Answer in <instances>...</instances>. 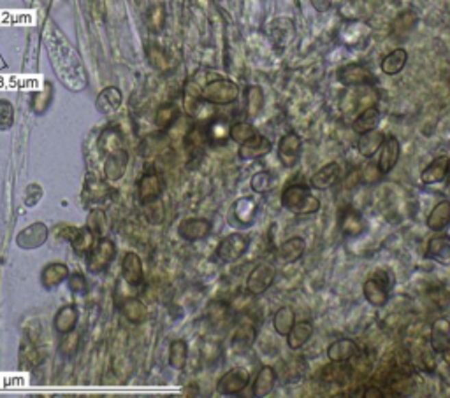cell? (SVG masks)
Instances as JSON below:
<instances>
[{
	"label": "cell",
	"mask_w": 450,
	"mask_h": 398,
	"mask_svg": "<svg viewBox=\"0 0 450 398\" xmlns=\"http://www.w3.org/2000/svg\"><path fill=\"white\" fill-rule=\"evenodd\" d=\"M282 205L288 213L297 214V216H310L321 211V198L310 191L308 186L304 185H290L284 189L282 194Z\"/></svg>",
	"instance_id": "cell-1"
},
{
	"label": "cell",
	"mask_w": 450,
	"mask_h": 398,
	"mask_svg": "<svg viewBox=\"0 0 450 398\" xmlns=\"http://www.w3.org/2000/svg\"><path fill=\"white\" fill-rule=\"evenodd\" d=\"M394 284V279L389 270H377L369 276L368 281L362 284V293L368 304L373 307H384L389 302V291Z\"/></svg>",
	"instance_id": "cell-2"
},
{
	"label": "cell",
	"mask_w": 450,
	"mask_h": 398,
	"mask_svg": "<svg viewBox=\"0 0 450 398\" xmlns=\"http://www.w3.org/2000/svg\"><path fill=\"white\" fill-rule=\"evenodd\" d=\"M240 97V86L231 79L210 81L201 90V98L213 105H229Z\"/></svg>",
	"instance_id": "cell-3"
},
{
	"label": "cell",
	"mask_w": 450,
	"mask_h": 398,
	"mask_svg": "<svg viewBox=\"0 0 450 398\" xmlns=\"http://www.w3.org/2000/svg\"><path fill=\"white\" fill-rule=\"evenodd\" d=\"M248 248H250V237L247 233H229L216 246V258L222 263H234L247 254Z\"/></svg>",
	"instance_id": "cell-4"
},
{
	"label": "cell",
	"mask_w": 450,
	"mask_h": 398,
	"mask_svg": "<svg viewBox=\"0 0 450 398\" xmlns=\"http://www.w3.org/2000/svg\"><path fill=\"white\" fill-rule=\"evenodd\" d=\"M378 93L373 88V85L364 86H352L349 93L341 101V111L343 113H361L364 109L377 105Z\"/></svg>",
	"instance_id": "cell-5"
},
{
	"label": "cell",
	"mask_w": 450,
	"mask_h": 398,
	"mask_svg": "<svg viewBox=\"0 0 450 398\" xmlns=\"http://www.w3.org/2000/svg\"><path fill=\"white\" fill-rule=\"evenodd\" d=\"M250 384V372L243 367H236V369L227 370L222 377L216 382V391L223 397H236V395L243 393Z\"/></svg>",
	"instance_id": "cell-6"
},
{
	"label": "cell",
	"mask_w": 450,
	"mask_h": 398,
	"mask_svg": "<svg viewBox=\"0 0 450 398\" xmlns=\"http://www.w3.org/2000/svg\"><path fill=\"white\" fill-rule=\"evenodd\" d=\"M276 279V269L271 263H259L251 269V272L248 274L247 278V291L253 297H259V295L266 293L273 286Z\"/></svg>",
	"instance_id": "cell-7"
},
{
	"label": "cell",
	"mask_w": 450,
	"mask_h": 398,
	"mask_svg": "<svg viewBox=\"0 0 450 398\" xmlns=\"http://www.w3.org/2000/svg\"><path fill=\"white\" fill-rule=\"evenodd\" d=\"M301 151H303V141H301V137L296 132L285 133L278 141V148H276L278 160L287 169H292V167L297 165V161L301 158Z\"/></svg>",
	"instance_id": "cell-8"
},
{
	"label": "cell",
	"mask_w": 450,
	"mask_h": 398,
	"mask_svg": "<svg viewBox=\"0 0 450 398\" xmlns=\"http://www.w3.org/2000/svg\"><path fill=\"white\" fill-rule=\"evenodd\" d=\"M114 254H116V250H114L113 241L101 237L99 241H95L94 248L88 253V270L94 274L102 272L105 267L110 265Z\"/></svg>",
	"instance_id": "cell-9"
},
{
	"label": "cell",
	"mask_w": 450,
	"mask_h": 398,
	"mask_svg": "<svg viewBox=\"0 0 450 398\" xmlns=\"http://www.w3.org/2000/svg\"><path fill=\"white\" fill-rule=\"evenodd\" d=\"M259 214V205L251 197H240L234 200L231 209V223L240 228H248L255 223Z\"/></svg>",
	"instance_id": "cell-10"
},
{
	"label": "cell",
	"mask_w": 450,
	"mask_h": 398,
	"mask_svg": "<svg viewBox=\"0 0 450 398\" xmlns=\"http://www.w3.org/2000/svg\"><path fill=\"white\" fill-rule=\"evenodd\" d=\"M338 81H340L343 86H364V85H373L375 76L371 70L364 67L361 64H347L338 70L336 74Z\"/></svg>",
	"instance_id": "cell-11"
},
{
	"label": "cell",
	"mask_w": 450,
	"mask_h": 398,
	"mask_svg": "<svg viewBox=\"0 0 450 398\" xmlns=\"http://www.w3.org/2000/svg\"><path fill=\"white\" fill-rule=\"evenodd\" d=\"M273 151V142L269 141L266 135H260V133H255V135L248 139L247 142L240 144V149H238V157L240 160L243 161H253L259 160V158H264L266 155H269Z\"/></svg>",
	"instance_id": "cell-12"
},
{
	"label": "cell",
	"mask_w": 450,
	"mask_h": 398,
	"mask_svg": "<svg viewBox=\"0 0 450 398\" xmlns=\"http://www.w3.org/2000/svg\"><path fill=\"white\" fill-rule=\"evenodd\" d=\"M378 155L380 157H378L377 165L380 172L386 176V174H389L394 167L398 165V160L401 157V142L398 141V137L387 135L384 139V144H382Z\"/></svg>",
	"instance_id": "cell-13"
},
{
	"label": "cell",
	"mask_w": 450,
	"mask_h": 398,
	"mask_svg": "<svg viewBox=\"0 0 450 398\" xmlns=\"http://www.w3.org/2000/svg\"><path fill=\"white\" fill-rule=\"evenodd\" d=\"M211 230H213V225L206 217H188V220H183L178 226L179 237L190 242L206 239Z\"/></svg>",
	"instance_id": "cell-14"
},
{
	"label": "cell",
	"mask_w": 450,
	"mask_h": 398,
	"mask_svg": "<svg viewBox=\"0 0 450 398\" xmlns=\"http://www.w3.org/2000/svg\"><path fill=\"white\" fill-rule=\"evenodd\" d=\"M138 191L141 204H153V202H157L158 198H160V195H162L164 191L162 177L155 172H147L141 177V181H139Z\"/></svg>",
	"instance_id": "cell-15"
},
{
	"label": "cell",
	"mask_w": 450,
	"mask_h": 398,
	"mask_svg": "<svg viewBox=\"0 0 450 398\" xmlns=\"http://www.w3.org/2000/svg\"><path fill=\"white\" fill-rule=\"evenodd\" d=\"M341 177V165L338 161H329L325 163L322 169L316 170L315 174L310 179V185L313 189H318V191H325V189L333 188Z\"/></svg>",
	"instance_id": "cell-16"
},
{
	"label": "cell",
	"mask_w": 450,
	"mask_h": 398,
	"mask_svg": "<svg viewBox=\"0 0 450 398\" xmlns=\"http://www.w3.org/2000/svg\"><path fill=\"white\" fill-rule=\"evenodd\" d=\"M359 353V346L352 339H338V341L331 342L327 346V358L329 362L336 363H347L357 356Z\"/></svg>",
	"instance_id": "cell-17"
},
{
	"label": "cell",
	"mask_w": 450,
	"mask_h": 398,
	"mask_svg": "<svg viewBox=\"0 0 450 398\" xmlns=\"http://www.w3.org/2000/svg\"><path fill=\"white\" fill-rule=\"evenodd\" d=\"M429 346L433 353L442 354L450 347V321L445 318L434 319L429 330Z\"/></svg>",
	"instance_id": "cell-18"
},
{
	"label": "cell",
	"mask_w": 450,
	"mask_h": 398,
	"mask_svg": "<svg viewBox=\"0 0 450 398\" xmlns=\"http://www.w3.org/2000/svg\"><path fill=\"white\" fill-rule=\"evenodd\" d=\"M306 250V242L303 237H290L285 242H282L276 250V260L284 265L287 263H296L297 260H301Z\"/></svg>",
	"instance_id": "cell-19"
},
{
	"label": "cell",
	"mask_w": 450,
	"mask_h": 398,
	"mask_svg": "<svg viewBox=\"0 0 450 398\" xmlns=\"http://www.w3.org/2000/svg\"><path fill=\"white\" fill-rule=\"evenodd\" d=\"M415 25H417V14L412 9H405L394 18L392 23H390V37L394 39H405L410 34L414 32Z\"/></svg>",
	"instance_id": "cell-20"
},
{
	"label": "cell",
	"mask_w": 450,
	"mask_h": 398,
	"mask_svg": "<svg viewBox=\"0 0 450 398\" xmlns=\"http://www.w3.org/2000/svg\"><path fill=\"white\" fill-rule=\"evenodd\" d=\"M276 384V372L271 365H264L260 367V370L257 372V377L253 381V386H251V395L257 398H264L271 395V391L275 390Z\"/></svg>",
	"instance_id": "cell-21"
},
{
	"label": "cell",
	"mask_w": 450,
	"mask_h": 398,
	"mask_svg": "<svg viewBox=\"0 0 450 398\" xmlns=\"http://www.w3.org/2000/svg\"><path fill=\"white\" fill-rule=\"evenodd\" d=\"M340 228L347 237H357V235H361L366 228L364 217H362V214L359 213V211L353 209V207H347V209L341 213Z\"/></svg>",
	"instance_id": "cell-22"
},
{
	"label": "cell",
	"mask_w": 450,
	"mask_h": 398,
	"mask_svg": "<svg viewBox=\"0 0 450 398\" xmlns=\"http://www.w3.org/2000/svg\"><path fill=\"white\" fill-rule=\"evenodd\" d=\"M426 258L440 265H450V239L449 235H438L429 239L426 250Z\"/></svg>",
	"instance_id": "cell-23"
},
{
	"label": "cell",
	"mask_w": 450,
	"mask_h": 398,
	"mask_svg": "<svg viewBox=\"0 0 450 398\" xmlns=\"http://www.w3.org/2000/svg\"><path fill=\"white\" fill-rule=\"evenodd\" d=\"M384 139H386V135H384V132H380V130H371V132H366V133H361L359 135V141H357V151H359V155L364 158H373L375 155L380 151L382 144H384Z\"/></svg>",
	"instance_id": "cell-24"
},
{
	"label": "cell",
	"mask_w": 450,
	"mask_h": 398,
	"mask_svg": "<svg viewBox=\"0 0 450 398\" xmlns=\"http://www.w3.org/2000/svg\"><path fill=\"white\" fill-rule=\"evenodd\" d=\"M296 37V27L294 21L288 18H276L271 23V39L275 40L276 46L285 48L294 40Z\"/></svg>",
	"instance_id": "cell-25"
},
{
	"label": "cell",
	"mask_w": 450,
	"mask_h": 398,
	"mask_svg": "<svg viewBox=\"0 0 450 398\" xmlns=\"http://www.w3.org/2000/svg\"><path fill=\"white\" fill-rule=\"evenodd\" d=\"M315 326L312 321H296L292 326V330L288 332L287 335V346L288 349L297 351L303 346H306L312 339Z\"/></svg>",
	"instance_id": "cell-26"
},
{
	"label": "cell",
	"mask_w": 450,
	"mask_h": 398,
	"mask_svg": "<svg viewBox=\"0 0 450 398\" xmlns=\"http://www.w3.org/2000/svg\"><path fill=\"white\" fill-rule=\"evenodd\" d=\"M450 225V200H440L427 214L426 226L431 232H443Z\"/></svg>",
	"instance_id": "cell-27"
},
{
	"label": "cell",
	"mask_w": 450,
	"mask_h": 398,
	"mask_svg": "<svg viewBox=\"0 0 450 398\" xmlns=\"http://www.w3.org/2000/svg\"><path fill=\"white\" fill-rule=\"evenodd\" d=\"M382 114L378 111L377 105H371V107L364 109L361 113L357 114L355 120L352 121V130L357 133V135H361V133L371 132V130L377 129L380 125Z\"/></svg>",
	"instance_id": "cell-28"
},
{
	"label": "cell",
	"mask_w": 450,
	"mask_h": 398,
	"mask_svg": "<svg viewBox=\"0 0 450 398\" xmlns=\"http://www.w3.org/2000/svg\"><path fill=\"white\" fill-rule=\"evenodd\" d=\"M450 158L447 155H440V157L434 158L429 165L421 172V181L424 185H436V183H442L445 179L447 167H449Z\"/></svg>",
	"instance_id": "cell-29"
},
{
	"label": "cell",
	"mask_w": 450,
	"mask_h": 398,
	"mask_svg": "<svg viewBox=\"0 0 450 398\" xmlns=\"http://www.w3.org/2000/svg\"><path fill=\"white\" fill-rule=\"evenodd\" d=\"M46 239H48V228L42 223H36L18 235V244L25 250H34V248L45 244Z\"/></svg>",
	"instance_id": "cell-30"
},
{
	"label": "cell",
	"mask_w": 450,
	"mask_h": 398,
	"mask_svg": "<svg viewBox=\"0 0 450 398\" xmlns=\"http://www.w3.org/2000/svg\"><path fill=\"white\" fill-rule=\"evenodd\" d=\"M257 339L255 326L251 323H241L234 330L231 339V346L234 351H247L253 346V342Z\"/></svg>",
	"instance_id": "cell-31"
},
{
	"label": "cell",
	"mask_w": 450,
	"mask_h": 398,
	"mask_svg": "<svg viewBox=\"0 0 450 398\" xmlns=\"http://www.w3.org/2000/svg\"><path fill=\"white\" fill-rule=\"evenodd\" d=\"M406 62H408V53H406L405 48L392 49V51L382 60V72L387 74V76H396V74H399L403 68L406 67Z\"/></svg>",
	"instance_id": "cell-32"
},
{
	"label": "cell",
	"mask_w": 450,
	"mask_h": 398,
	"mask_svg": "<svg viewBox=\"0 0 450 398\" xmlns=\"http://www.w3.org/2000/svg\"><path fill=\"white\" fill-rule=\"evenodd\" d=\"M296 323V313L290 306H282L273 316V328L280 337H287Z\"/></svg>",
	"instance_id": "cell-33"
},
{
	"label": "cell",
	"mask_w": 450,
	"mask_h": 398,
	"mask_svg": "<svg viewBox=\"0 0 450 398\" xmlns=\"http://www.w3.org/2000/svg\"><path fill=\"white\" fill-rule=\"evenodd\" d=\"M122 274L129 284L138 286L142 281V263L136 253H127L122 263Z\"/></svg>",
	"instance_id": "cell-34"
},
{
	"label": "cell",
	"mask_w": 450,
	"mask_h": 398,
	"mask_svg": "<svg viewBox=\"0 0 450 398\" xmlns=\"http://www.w3.org/2000/svg\"><path fill=\"white\" fill-rule=\"evenodd\" d=\"M77 323V313L73 306H65L55 316V330L58 334H69L74 330V326Z\"/></svg>",
	"instance_id": "cell-35"
},
{
	"label": "cell",
	"mask_w": 450,
	"mask_h": 398,
	"mask_svg": "<svg viewBox=\"0 0 450 398\" xmlns=\"http://www.w3.org/2000/svg\"><path fill=\"white\" fill-rule=\"evenodd\" d=\"M110 194V188L102 181L95 179V177H88L85 185V191H83V200L86 204H97L105 198V195Z\"/></svg>",
	"instance_id": "cell-36"
},
{
	"label": "cell",
	"mask_w": 450,
	"mask_h": 398,
	"mask_svg": "<svg viewBox=\"0 0 450 398\" xmlns=\"http://www.w3.org/2000/svg\"><path fill=\"white\" fill-rule=\"evenodd\" d=\"M67 276H69V269H67L64 263H51V265H48L42 270V286L48 288V290L49 288H55V286L60 284Z\"/></svg>",
	"instance_id": "cell-37"
},
{
	"label": "cell",
	"mask_w": 450,
	"mask_h": 398,
	"mask_svg": "<svg viewBox=\"0 0 450 398\" xmlns=\"http://www.w3.org/2000/svg\"><path fill=\"white\" fill-rule=\"evenodd\" d=\"M188 360V346L182 339L171 342L169 346V365L176 370H183Z\"/></svg>",
	"instance_id": "cell-38"
},
{
	"label": "cell",
	"mask_w": 450,
	"mask_h": 398,
	"mask_svg": "<svg viewBox=\"0 0 450 398\" xmlns=\"http://www.w3.org/2000/svg\"><path fill=\"white\" fill-rule=\"evenodd\" d=\"M69 241L73 242L77 254H85L90 253V250L94 248L95 235L88 228H73V235L69 237Z\"/></svg>",
	"instance_id": "cell-39"
},
{
	"label": "cell",
	"mask_w": 450,
	"mask_h": 398,
	"mask_svg": "<svg viewBox=\"0 0 450 398\" xmlns=\"http://www.w3.org/2000/svg\"><path fill=\"white\" fill-rule=\"evenodd\" d=\"M264 107V92L260 86L251 85L247 88V114L257 118Z\"/></svg>",
	"instance_id": "cell-40"
},
{
	"label": "cell",
	"mask_w": 450,
	"mask_h": 398,
	"mask_svg": "<svg viewBox=\"0 0 450 398\" xmlns=\"http://www.w3.org/2000/svg\"><path fill=\"white\" fill-rule=\"evenodd\" d=\"M276 185V177L275 174L269 172V170H260V172L253 174L250 179V188L251 191L255 194H268L275 188Z\"/></svg>",
	"instance_id": "cell-41"
},
{
	"label": "cell",
	"mask_w": 450,
	"mask_h": 398,
	"mask_svg": "<svg viewBox=\"0 0 450 398\" xmlns=\"http://www.w3.org/2000/svg\"><path fill=\"white\" fill-rule=\"evenodd\" d=\"M255 133V127L251 125V123H247V121H238V123L229 127V139H231L232 142H236V144H243V142L251 139Z\"/></svg>",
	"instance_id": "cell-42"
},
{
	"label": "cell",
	"mask_w": 450,
	"mask_h": 398,
	"mask_svg": "<svg viewBox=\"0 0 450 398\" xmlns=\"http://www.w3.org/2000/svg\"><path fill=\"white\" fill-rule=\"evenodd\" d=\"M123 314H125V318L129 319V321L142 323L147 319L148 310L141 300H138V298H130V300H127L125 304H123Z\"/></svg>",
	"instance_id": "cell-43"
},
{
	"label": "cell",
	"mask_w": 450,
	"mask_h": 398,
	"mask_svg": "<svg viewBox=\"0 0 450 398\" xmlns=\"http://www.w3.org/2000/svg\"><path fill=\"white\" fill-rule=\"evenodd\" d=\"M120 102H122V95L116 88H105L99 97L97 107L101 109L102 113H111L120 105Z\"/></svg>",
	"instance_id": "cell-44"
},
{
	"label": "cell",
	"mask_w": 450,
	"mask_h": 398,
	"mask_svg": "<svg viewBox=\"0 0 450 398\" xmlns=\"http://www.w3.org/2000/svg\"><path fill=\"white\" fill-rule=\"evenodd\" d=\"M343 365H345V363H336V362H331L329 365H325L324 369H322V379L327 382L345 381V379L350 375V372L349 369Z\"/></svg>",
	"instance_id": "cell-45"
},
{
	"label": "cell",
	"mask_w": 450,
	"mask_h": 398,
	"mask_svg": "<svg viewBox=\"0 0 450 398\" xmlns=\"http://www.w3.org/2000/svg\"><path fill=\"white\" fill-rule=\"evenodd\" d=\"M179 116V111L175 104H166L157 111V116H155V123L160 129H169Z\"/></svg>",
	"instance_id": "cell-46"
},
{
	"label": "cell",
	"mask_w": 450,
	"mask_h": 398,
	"mask_svg": "<svg viewBox=\"0 0 450 398\" xmlns=\"http://www.w3.org/2000/svg\"><path fill=\"white\" fill-rule=\"evenodd\" d=\"M369 34V29L362 23H349L347 27H343L341 30V37L345 40L347 44H357L362 37H366Z\"/></svg>",
	"instance_id": "cell-47"
},
{
	"label": "cell",
	"mask_w": 450,
	"mask_h": 398,
	"mask_svg": "<svg viewBox=\"0 0 450 398\" xmlns=\"http://www.w3.org/2000/svg\"><path fill=\"white\" fill-rule=\"evenodd\" d=\"M104 226H105V214L102 211H94V213L90 214L88 217V230L94 233L95 237H102V233H104Z\"/></svg>",
	"instance_id": "cell-48"
},
{
	"label": "cell",
	"mask_w": 450,
	"mask_h": 398,
	"mask_svg": "<svg viewBox=\"0 0 450 398\" xmlns=\"http://www.w3.org/2000/svg\"><path fill=\"white\" fill-rule=\"evenodd\" d=\"M77 344H79V334L77 332H69V334H64V341L60 342V351L64 354H73L77 349Z\"/></svg>",
	"instance_id": "cell-49"
},
{
	"label": "cell",
	"mask_w": 450,
	"mask_h": 398,
	"mask_svg": "<svg viewBox=\"0 0 450 398\" xmlns=\"http://www.w3.org/2000/svg\"><path fill=\"white\" fill-rule=\"evenodd\" d=\"M382 176H384V174L380 172V169H378L377 163H366L364 169H362V172H361V179H362V183H366V185L377 183Z\"/></svg>",
	"instance_id": "cell-50"
},
{
	"label": "cell",
	"mask_w": 450,
	"mask_h": 398,
	"mask_svg": "<svg viewBox=\"0 0 450 398\" xmlns=\"http://www.w3.org/2000/svg\"><path fill=\"white\" fill-rule=\"evenodd\" d=\"M164 20H166V14H164L162 5H157V8L151 9V11H150V27H151V30H155V32L162 30Z\"/></svg>",
	"instance_id": "cell-51"
},
{
	"label": "cell",
	"mask_w": 450,
	"mask_h": 398,
	"mask_svg": "<svg viewBox=\"0 0 450 398\" xmlns=\"http://www.w3.org/2000/svg\"><path fill=\"white\" fill-rule=\"evenodd\" d=\"M208 137L211 139H223V137H229V127L223 123V121H215L211 123L210 129H208Z\"/></svg>",
	"instance_id": "cell-52"
},
{
	"label": "cell",
	"mask_w": 450,
	"mask_h": 398,
	"mask_svg": "<svg viewBox=\"0 0 450 398\" xmlns=\"http://www.w3.org/2000/svg\"><path fill=\"white\" fill-rule=\"evenodd\" d=\"M12 123V107L8 102H0V129H9Z\"/></svg>",
	"instance_id": "cell-53"
},
{
	"label": "cell",
	"mask_w": 450,
	"mask_h": 398,
	"mask_svg": "<svg viewBox=\"0 0 450 398\" xmlns=\"http://www.w3.org/2000/svg\"><path fill=\"white\" fill-rule=\"evenodd\" d=\"M69 286H71V290H73V291H77V293H82V291H85L86 282H85V279H83L82 276H79V274H76V276H71Z\"/></svg>",
	"instance_id": "cell-54"
},
{
	"label": "cell",
	"mask_w": 450,
	"mask_h": 398,
	"mask_svg": "<svg viewBox=\"0 0 450 398\" xmlns=\"http://www.w3.org/2000/svg\"><path fill=\"white\" fill-rule=\"evenodd\" d=\"M316 12H327L333 5V0H310Z\"/></svg>",
	"instance_id": "cell-55"
},
{
	"label": "cell",
	"mask_w": 450,
	"mask_h": 398,
	"mask_svg": "<svg viewBox=\"0 0 450 398\" xmlns=\"http://www.w3.org/2000/svg\"><path fill=\"white\" fill-rule=\"evenodd\" d=\"M362 397H364V398H371V397L382 398V397H384V393H382V391H378V388L371 386V388H368V390H366L364 393H362Z\"/></svg>",
	"instance_id": "cell-56"
},
{
	"label": "cell",
	"mask_w": 450,
	"mask_h": 398,
	"mask_svg": "<svg viewBox=\"0 0 450 398\" xmlns=\"http://www.w3.org/2000/svg\"><path fill=\"white\" fill-rule=\"evenodd\" d=\"M443 181H445V188H447V191H449V194H450V160H449V167H447L445 179H443Z\"/></svg>",
	"instance_id": "cell-57"
},
{
	"label": "cell",
	"mask_w": 450,
	"mask_h": 398,
	"mask_svg": "<svg viewBox=\"0 0 450 398\" xmlns=\"http://www.w3.org/2000/svg\"><path fill=\"white\" fill-rule=\"evenodd\" d=\"M442 358H443V362H445L447 365L450 367V347H447V349L443 351V353H442Z\"/></svg>",
	"instance_id": "cell-58"
},
{
	"label": "cell",
	"mask_w": 450,
	"mask_h": 398,
	"mask_svg": "<svg viewBox=\"0 0 450 398\" xmlns=\"http://www.w3.org/2000/svg\"><path fill=\"white\" fill-rule=\"evenodd\" d=\"M447 228H449V233H447V235H449V239H450V225L447 226Z\"/></svg>",
	"instance_id": "cell-59"
}]
</instances>
